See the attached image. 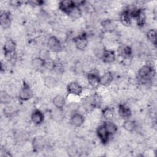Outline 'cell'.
Here are the masks:
<instances>
[{"label": "cell", "mask_w": 157, "mask_h": 157, "mask_svg": "<svg viewBox=\"0 0 157 157\" xmlns=\"http://www.w3.org/2000/svg\"><path fill=\"white\" fill-rule=\"evenodd\" d=\"M16 44L11 39H7L3 45V52L4 56L9 61L12 62L16 59L15 55Z\"/></svg>", "instance_id": "1"}, {"label": "cell", "mask_w": 157, "mask_h": 157, "mask_svg": "<svg viewBox=\"0 0 157 157\" xmlns=\"http://www.w3.org/2000/svg\"><path fill=\"white\" fill-rule=\"evenodd\" d=\"M138 77L144 82H148L153 79L155 75V71L153 67L145 64L142 66L138 71Z\"/></svg>", "instance_id": "2"}, {"label": "cell", "mask_w": 157, "mask_h": 157, "mask_svg": "<svg viewBox=\"0 0 157 157\" xmlns=\"http://www.w3.org/2000/svg\"><path fill=\"white\" fill-rule=\"evenodd\" d=\"M33 96V92L29 85L25 82L23 81V86L20 90L18 94V98L20 100L26 101L31 99Z\"/></svg>", "instance_id": "3"}, {"label": "cell", "mask_w": 157, "mask_h": 157, "mask_svg": "<svg viewBox=\"0 0 157 157\" xmlns=\"http://www.w3.org/2000/svg\"><path fill=\"white\" fill-rule=\"evenodd\" d=\"M48 48L55 53H58L62 50V45L60 40L55 36H50L47 40Z\"/></svg>", "instance_id": "4"}, {"label": "cell", "mask_w": 157, "mask_h": 157, "mask_svg": "<svg viewBox=\"0 0 157 157\" xmlns=\"http://www.w3.org/2000/svg\"><path fill=\"white\" fill-rule=\"evenodd\" d=\"M77 6L75 1L71 0L61 1L59 3V9L63 13L69 15L72 10Z\"/></svg>", "instance_id": "5"}, {"label": "cell", "mask_w": 157, "mask_h": 157, "mask_svg": "<svg viewBox=\"0 0 157 157\" xmlns=\"http://www.w3.org/2000/svg\"><path fill=\"white\" fill-rule=\"evenodd\" d=\"M99 98L98 94H94L86 98L83 102L85 109L86 111L92 110L94 108L98 106V104H99L98 102H99Z\"/></svg>", "instance_id": "6"}, {"label": "cell", "mask_w": 157, "mask_h": 157, "mask_svg": "<svg viewBox=\"0 0 157 157\" xmlns=\"http://www.w3.org/2000/svg\"><path fill=\"white\" fill-rule=\"evenodd\" d=\"M96 135L102 144H107L109 140L110 134L104 124L99 125L96 129Z\"/></svg>", "instance_id": "7"}, {"label": "cell", "mask_w": 157, "mask_h": 157, "mask_svg": "<svg viewBox=\"0 0 157 157\" xmlns=\"http://www.w3.org/2000/svg\"><path fill=\"white\" fill-rule=\"evenodd\" d=\"M75 44V47L79 50H83L87 47L88 41L87 39L86 34L83 33L77 37H75L73 40Z\"/></svg>", "instance_id": "8"}, {"label": "cell", "mask_w": 157, "mask_h": 157, "mask_svg": "<svg viewBox=\"0 0 157 157\" xmlns=\"http://www.w3.org/2000/svg\"><path fill=\"white\" fill-rule=\"evenodd\" d=\"M67 91L70 94L80 96L83 92V87L77 82L72 81L67 85Z\"/></svg>", "instance_id": "9"}, {"label": "cell", "mask_w": 157, "mask_h": 157, "mask_svg": "<svg viewBox=\"0 0 157 157\" xmlns=\"http://www.w3.org/2000/svg\"><path fill=\"white\" fill-rule=\"evenodd\" d=\"M46 145L45 139L42 136H36L32 140V147L34 151L42 150Z\"/></svg>", "instance_id": "10"}, {"label": "cell", "mask_w": 157, "mask_h": 157, "mask_svg": "<svg viewBox=\"0 0 157 157\" xmlns=\"http://www.w3.org/2000/svg\"><path fill=\"white\" fill-rule=\"evenodd\" d=\"M115 53L112 50L104 48L101 59L105 63H111L115 60Z\"/></svg>", "instance_id": "11"}, {"label": "cell", "mask_w": 157, "mask_h": 157, "mask_svg": "<svg viewBox=\"0 0 157 157\" xmlns=\"http://www.w3.org/2000/svg\"><path fill=\"white\" fill-rule=\"evenodd\" d=\"M87 80L90 85L93 88H96L101 85L100 76L94 71L90 72L87 74Z\"/></svg>", "instance_id": "12"}, {"label": "cell", "mask_w": 157, "mask_h": 157, "mask_svg": "<svg viewBox=\"0 0 157 157\" xmlns=\"http://www.w3.org/2000/svg\"><path fill=\"white\" fill-rule=\"evenodd\" d=\"M0 24L3 29H7L11 24L10 13L9 12L3 11L0 15Z\"/></svg>", "instance_id": "13"}, {"label": "cell", "mask_w": 157, "mask_h": 157, "mask_svg": "<svg viewBox=\"0 0 157 157\" xmlns=\"http://www.w3.org/2000/svg\"><path fill=\"white\" fill-rule=\"evenodd\" d=\"M84 121L85 117L81 113H74L71 117V124L74 127H80L84 123Z\"/></svg>", "instance_id": "14"}, {"label": "cell", "mask_w": 157, "mask_h": 157, "mask_svg": "<svg viewBox=\"0 0 157 157\" xmlns=\"http://www.w3.org/2000/svg\"><path fill=\"white\" fill-rule=\"evenodd\" d=\"M31 120L34 124L36 125L40 124L44 120V115L41 110L36 109L31 115Z\"/></svg>", "instance_id": "15"}, {"label": "cell", "mask_w": 157, "mask_h": 157, "mask_svg": "<svg viewBox=\"0 0 157 157\" xmlns=\"http://www.w3.org/2000/svg\"><path fill=\"white\" fill-rule=\"evenodd\" d=\"M118 114L122 119L127 120L130 118L132 112L129 107L124 104H120L118 105Z\"/></svg>", "instance_id": "16"}, {"label": "cell", "mask_w": 157, "mask_h": 157, "mask_svg": "<svg viewBox=\"0 0 157 157\" xmlns=\"http://www.w3.org/2000/svg\"><path fill=\"white\" fill-rule=\"evenodd\" d=\"M113 80V75L110 71L105 72L100 77V84L104 86H109Z\"/></svg>", "instance_id": "17"}, {"label": "cell", "mask_w": 157, "mask_h": 157, "mask_svg": "<svg viewBox=\"0 0 157 157\" xmlns=\"http://www.w3.org/2000/svg\"><path fill=\"white\" fill-rule=\"evenodd\" d=\"M51 117L52 119L56 122L62 121L64 118L63 109H58L55 107L51 113Z\"/></svg>", "instance_id": "18"}, {"label": "cell", "mask_w": 157, "mask_h": 157, "mask_svg": "<svg viewBox=\"0 0 157 157\" xmlns=\"http://www.w3.org/2000/svg\"><path fill=\"white\" fill-rule=\"evenodd\" d=\"M31 65L35 69H42L46 67V60L40 56H37L32 59Z\"/></svg>", "instance_id": "19"}, {"label": "cell", "mask_w": 157, "mask_h": 157, "mask_svg": "<svg viewBox=\"0 0 157 157\" xmlns=\"http://www.w3.org/2000/svg\"><path fill=\"white\" fill-rule=\"evenodd\" d=\"M52 102L55 107L58 109H63L66 104V99L62 95L57 94L53 98Z\"/></svg>", "instance_id": "20"}, {"label": "cell", "mask_w": 157, "mask_h": 157, "mask_svg": "<svg viewBox=\"0 0 157 157\" xmlns=\"http://www.w3.org/2000/svg\"><path fill=\"white\" fill-rule=\"evenodd\" d=\"M129 10H123L120 15V21L125 26H129L131 25V20Z\"/></svg>", "instance_id": "21"}, {"label": "cell", "mask_w": 157, "mask_h": 157, "mask_svg": "<svg viewBox=\"0 0 157 157\" xmlns=\"http://www.w3.org/2000/svg\"><path fill=\"white\" fill-rule=\"evenodd\" d=\"M103 124L105 126L106 129L107 130L108 132L109 133L110 136H112L115 134L118 131L117 126L112 121L106 120L104 121Z\"/></svg>", "instance_id": "22"}, {"label": "cell", "mask_w": 157, "mask_h": 157, "mask_svg": "<svg viewBox=\"0 0 157 157\" xmlns=\"http://www.w3.org/2000/svg\"><path fill=\"white\" fill-rule=\"evenodd\" d=\"M102 117L108 121H112L114 117V110L112 107H105L102 110Z\"/></svg>", "instance_id": "23"}, {"label": "cell", "mask_w": 157, "mask_h": 157, "mask_svg": "<svg viewBox=\"0 0 157 157\" xmlns=\"http://www.w3.org/2000/svg\"><path fill=\"white\" fill-rule=\"evenodd\" d=\"M101 25L102 26V28L106 31H113V30H115V29L117 27L116 23H115V21H113L112 20H104L102 23Z\"/></svg>", "instance_id": "24"}, {"label": "cell", "mask_w": 157, "mask_h": 157, "mask_svg": "<svg viewBox=\"0 0 157 157\" xmlns=\"http://www.w3.org/2000/svg\"><path fill=\"white\" fill-rule=\"evenodd\" d=\"M123 128L129 132H132L136 128V123L134 121L127 119L125 120L123 124Z\"/></svg>", "instance_id": "25"}, {"label": "cell", "mask_w": 157, "mask_h": 157, "mask_svg": "<svg viewBox=\"0 0 157 157\" xmlns=\"http://www.w3.org/2000/svg\"><path fill=\"white\" fill-rule=\"evenodd\" d=\"M44 83L45 86L48 88H53L54 87L56 86L58 83L56 80L52 76L45 77L44 80Z\"/></svg>", "instance_id": "26"}, {"label": "cell", "mask_w": 157, "mask_h": 157, "mask_svg": "<svg viewBox=\"0 0 157 157\" xmlns=\"http://www.w3.org/2000/svg\"><path fill=\"white\" fill-rule=\"evenodd\" d=\"M156 31L155 29H149L147 33V37L148 40L155 46H156Z\"/></svg>", "instance_id": "27"}, {"label": "cell", "mask_w": 157, "mask_h": 157, "mask_svg": "<svg viewBox=\"0 0 157 157\" xmlns=\"http://www.w3.org/2000/svg\"><path fill=\"white\" fill-rule=\"evenodd\" d=\"M145 19H146V16L143 9L140 12V13L137 15V17L135 18L137 25L140 27H142L144 26V25L145 23Z\"/></svg>", "instance_id": "28"}, {"label": "cell", "mask_w": 157, "mask_h": 157, "mask_svg": "<svg viewBox=\"0 0 157 157\" xmlns=\"http://www.w3.org/2000/svg\"><path fill=\"white\" fill-rule=\"evenodd\" d=\"M82 15V11L79 6H76L72 12L69 13L68 16H69L72 19H77L79 18Z\"/></svg>", "instance_id": "29"}, {"label": "cell", "mask_w": 157, "mask_h": 157, "mask_svg": "<svg viewBox=\"0 0 157 157\" xmlns=\"http://www.w3.org/2000/svg\"><path fill=\"white\" fill-rule=\"evenodd\" d=\"M0 99H1V102L2 104H9L11 101L10 96L5 91H1V96H0Z\"/></svg>", "instance_id": "30"}, {"label": "cell", "mask_w": 157, "mask_h": 157, "mask_svg": "<svg viewBox=\"0 0 157 157\" xmlns=\"http://www.w3.org/2000/svg\"><path fill=\"white\" fill-rule=\"evenodd\" d=\"M125 57H129L130 56L132 53V48L130 46H125L122 49V53H121Z\"/></svg>", "instance_id": "31"}, {"label": "cell", "mask_w": 157, "mask_h": 157, "mask_svg": "<svg viewBox=\"0 0 157 157\" xmlns=\"http://www.w3.org/2000/svg\"><path fill=\"white\" fill-rule=\"evenodd\" d=\"M67 153L69 156H74L77 155L78 152H77V150L76 147L75 146H74V145H72V146H70L68 148Z\"/></svg>", "instance_id": "32"}, {"label": "cell", "mask_w": 157, "mask_h": 157, "mask_svg": "<svg viewBox=\"0 0 157 157\" xmlns=\"http://www.w3.org/2000/svg\"><path fill=\"white\" fill-rule=\"evenodd\" d=\"M14 113V110L12 107H6L4 109V114L6 117H10Z\"/></svg>", "instance_id": "33"}, {"label": "cell", "mask_w": 157, "mask_h": 157, "mask_svg": "<svg viewBox=\"0 0 157 157\" xmlns=\"http://www.w3.org/2000/svg\"><path fill=\"white\" fill-rule=\"evenodd\" d=\"M22 4V2L20 1H16V0H13V1H10L9 2V4L12 6V7H19Z\"/></svg>", "instance_id": "34"}, {"label": "cell", "mask_w": 157, "mask_h": 157, "mask_svg": "<svg viewBox=\"0 0 157 157\" xmlns=\"http://www.w3.org/2000/svg\"><path fill=\"white\" fill-rule=\"evenodd\" d=\"M44 2L42 1H29V3L31 4V5H34V6H41L42 5V4Z\"/></svg>", "instance_id": "35"}]
</instances>
